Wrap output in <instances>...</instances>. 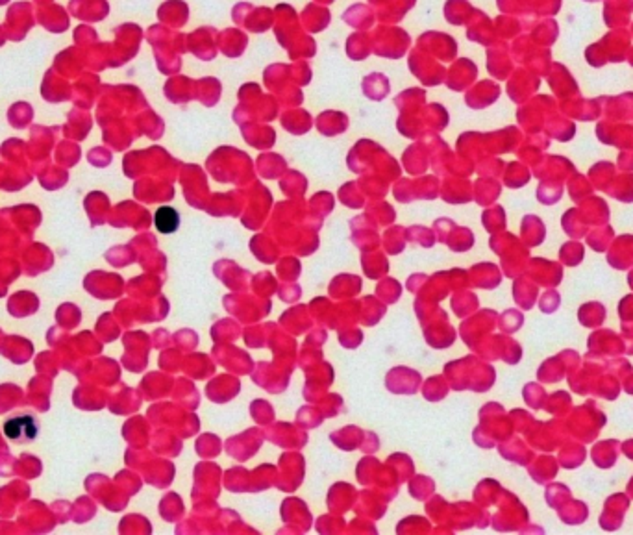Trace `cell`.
<instances>
[{
	"mask_svg": "<svg viewBox=\"0 0 633 535\" xmlns=\"http://www.w3.org/2000/svg\"><path fill=\"white\" fill-rule=\"evenodd\" d=\"M4 432L9 439L19 441V439H33L37 430L32 417H21V419L8 420L4 426Z\"/></svg>",
	"mask_w": 633,
	"mask_h": 535,
	"instance_id": "1",
	"label": "cell"
},
{
	"mask_svg": "<svg viewBox=\"0 0 633 535\" xmlns=\"http://www.w3.org/2000/svg\"><path fill=\"white\" fill-rule=\"evenodd\" d=\"M154 222H156V228L162 232V234H172V232L178 228L180 217H178L176 209L163 206V208L157 209L156 215H154Z\"/></svg>",
	"mask_w": 633,
	"mask_h": 535,
	"instance_id": "2",
	"label": "cell"
}]
</instances>
